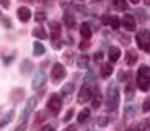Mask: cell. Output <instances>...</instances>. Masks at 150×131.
Listing matches in <instances>:
<instances>
[{
    "instance_id": "obj_1",
    "label": "cell",
    "mask_w": 150,
    "mask_h": 131,
    "mask_svg": "<svg viewBox=\"0 0 150 131\" xmlns=\"http://www.w3.org/2000/svg\"><path fill=\"white\" fill-rule=\"evenodd\" d=\"M119 100H120V94H119V87L114 83H111L108 86L106 91V109L108 111H116L119 106Z\"/></svg>"
},
{
    "instance_id": "obj_2",
    "label": "cell",
    "mask_w": 150,
    "mask_h": 131,
    "mask_svg": "<svg viewBox=\"0 0 150 131\" xmlns=\"http://www.w3.org/2000/svg\"><path fill=\"white\" fill-rule=\"evenodd\" d=\"M136 84L142 92H147L150 89V67L149 66H139L138 70V77H136Z\"/></svg>"
},
{
    "instance_id": "obj_3",
    "label": "cell",
    "mask_w": 150,
    "mask_h": 131,
    "mask_svg": "<svg viewBox=\"0 0 150 131\" xmlns=\"http://www.w3.org/2000/svg\"><path fill=\"white\" fill-rule=\"evenodd\" d=\"M136 44L145 53H150V30H139L136 33Z\"/></svg>"
},
{
    "instance_id": "obj_4",
    "label": "cell",
    "mask_w": 150,
    "mask_h": 131,
    "mask_svg": "<svg viewBox=\"0 0 150 131\" xmlns=\"http://www.w3.org/2000/svg\"><path fill=\"white\" fill-rule=\"evenodd\" d=\"M92 95H94V89H92L91 84L86 81L78 92V103H86L89 100H92Z\"/></svg>"
},
{
    "instance_id": "obj_5",
    "label": "cell",
    "mask_w": 150,
    "mask_h": 131,
    "mask_svg": "<svg viewBox=\"0 0 150 131\" xmlns=\"http://www.w3.org/2000/svg\"><path fill=\"white\" fill-rule=\"evenodd\" d=\"M61 106H63V100H61V97L58 94H52V97L49 98V101H47V108H49V111L52 114H58Z\"/></svg>"
},
{
    "instance_id": "obj_6",
    "label": "cell",
    "mask_w": 150,
    "mask_h": 131,
    "mask_svg": "<svg viewBox=\"0 0 150 131\" xmlns=\"http://www.w3.org/2000/svg\"><path fill=\"white\" fill-rule=\"evenodd\" d=\"M66 77V69L61 63H55L52 66V81L53 83H59L61 80H64Z\"/></svg>"
},
{
    "instance_id": "obj_7",
    "label": "cell",
    "mask_w": 150,
    "mask_h": 131,
    "mask_svg": "<svg viewBox=\"0 0 150 131\" xmlns=\"http://www.w3.org/2000/svg\"><path fill=\"white\" fill-rule=\"evenodd\" d=\"M36 103H38V98L36 97H30L27 100V105H25V108H23V111L21 112V122H25L28 117H30L31 111L35 109V106H36Z\"/></svg>"
},
{
    "instance_id": "obj_8",
    "label": "cell",
    "mask_w": 150,
    "mask_h": 131,
    "mask_svg": "<svg viewBox=\"0 0 150 131\" xmlns=\"http://www.w3.org/2000/svg\"><path fill=\"white\" fill-rule=\"evenodd\" d=\"M47 81V75L44 70H39V72H36V75L33 77V81H31V87L35 89V91H38L39 87H42Z\"/></svg>"
},
{
    "instance_id": "obj_9",
    "label": "cell",
    "mask_w": 150,
    "mask_h": 131,
    "mask_svg": "<svg viewBox=\"0 0 150 131\" xmlns=\"http://www.w3.org/2000/svg\"><path fill=\"white\" fill-rule=\"evenodd\" d=\"M120 25L125 28L127 31H136V20L131 14H125L120 20Z\"/></svg>"
},
{
    "instance_id": "obj_10",
    "label": "cell",
    "mask_w": 150,
    "mask_h": 131,
    "mask_svg": "<svg viewBox=\"0 0 150 131\" xmlns=\"http://www.w3.org/2000/svg\"><path fill=\"white\" fill-rule=\"evenodd\" d=\"M102 20H103V23L110 25L112 30H117V28L120 27V20H119V17H116V16H103Z\"/></svg>"
},
{
    "instance_id": "obj_11",
    "label": "cell",
    "mask_w": 150,
    "mask_h": 131,
    "mask_svg": "<svg viewBox=\"0 0 150 131\" xmlns=\"http://www.w3.org/2000/svg\"><path fill=\"white\" fill-rule=\"evenodd\" d=\"M17 17L21 22H28L31 19V11L27 6H21L17 9Z\"/></svg>"
},
{
    "instance_id": "obj_12",
    "label": "cell",
    "mask_w": 150,
    "mask_h": 131,
    "mask_svg": "<svg viewBox=\"0 0 150 131\" xmlns=\"http://www.w3.org/2000/svg\"><path fill=\"white\" fill-rule=\"evenodd\" d=\"M125 63L127 66H134L136 63H138V53H136V50H127L125 53Z\"/></svg>"
},
{
    "instance_id": "obj_13",
    "label": "cell",
    "mask_w": 150,
    "mask_h": 131,
    "mask_svg": "<svg viewBox=\"0 0 150 131\" xmlns=\"http://www.w3.org/2000/svg\"><path fill=\"white\" fill-rule=\"evenodd\" d=\"M50 30H52V39H53V41L59 39V36H61V25L56 20L50 22Z\"/></svg>"
},
{
    "instance_id": "obj_14",
    "label": "cell",
    "mask_w": 150,
    "mask_h": 131,
    "mask_svg": "<svg viewBox=\"0 0 150 131\" xmlns=\"http://www.w3.org/2000/svg\"><path fill=\"white\" fill-rule=\"evenodd\" d=\"M80 35H81L83 39H91L92 30H91V27H89L88 22H83L81 23V27H80Z\"/></svg>"
},
{
    "instance_id": "obj_15",
    "label": "cell",
    "mask_w": 150,
    "mask_h": 131,
    "mask_svg": "<svg viewBox=\"0 0 150 131\" xmlns=\"http://www.w3.org/2000/svg\"><path fill=\"white\" fill-rule=\"evenodd\" d=\"M111 73H112V64H111V61H110V63H102V67H100L102 78H108Z\"/></svg>"
},
{
    "instance_id": "obj_16",
    "label": "cell",
    "mask_w": 150,
    "mask_h": 131,
    "mask_svg": "<svg viewBox=\"0 0 150 131\" xmlns=\"http://www.w3.org/2000/svg\"><path fill=\"white\" fill-rule=\"evenodd\" d=\"M108 58H110L111 63H116V61L120 58V49H119V47H110V51H108Z\"/></svg>"
},
{
    "instance_id": "obj_17",
    "label": "cell",
    "mask_w": 150,
    "mask_h": 131,
    "mask_svg": "<svg viewBox=\"0 0 150 131\" xmlns=\"http://www.w3.org/2000/svg\"><path fill=\"white\" fill-rule=\"evenodd\" d=\"M63 20H64V25H67L69 28H74L75 25H77V20H75V17H74L72 13H64Z\"/></svg>"
},
{
    "instance_id": "obj_18",
    "label": "cell",
    "mask_w": 150,
    "mask_h": 131,
    "mask_svg": "<svg viewBox=\"0 0 150 131\" xmlns=\"http://www.w3.org/2000/svg\"><path fill=\"white\" fill-rule=\"evenodd\" d=\"M89 117H91V111H89L88 108H84V109L80 111L77 120H78V123H86V122L89 120Z\"/></svg>"
},
{
    "instance_id": "obj_19",
    "label": "cell",
    "mask_w": 150,
    "mask_h": 131,
    "mask_svg": "<svg viewBox=\"0 0 150 131\" xmlns=\"http://www.w3.org/2000/svg\"><path fill=\"white\" fill-rule=\"evenodd\" d=\"M112 6L117 11H127L128 9V3H127V0H112Z\"/></svg>"
},
{
    "instance_id": "obj_20",
    "label": "cell",
    "mask_w": 150,
    "mask_h": 131,
    "mask_svg": "<svg viewBox=\"0 0 150 131\" xmlns=\"http://www.w3.org/2000/svg\"><path fill=\"white\" fill-rule=\"evenodd\" d=\"M44 53H45V47L42 45L39 41H36L35 44H33V55H35V56H41Z\"/></svg>"
},
{
    "instance_id": "obj_21",
    "label": "cell",
    "mask_w": 150,
    "mask_h": 131,
    "mask_svg": "<svg viewBox=\"0 0 150 131\" xmlns=\"http://www.w3.org/2000/svg\"><path fill=\"white\" fill-rule=\"evenodd\" d=\"M13 117H14V109H9V111L6 112V114L3 116V119L0 120V128H3V126H6V125L9 123V122L13 120Z\"/></svg>"
},
{
    "instance_id": "obj_22",
    "label": "cell",
    "mask_w": 150,
    "mask_h": 131,
    "mask_svg": "<svg viewBox=\"0 0 150 131\" xmlns=\"http://www.w3.org/2000/svg\"><path fill=\"white\" fill-rule=\"evenodd\" d=\"M100 106H102V94L98 91H96L92 95V108L94 109H98Z\"/></svg>"
},
{
    "instance_id": "obj_23",
    "label": "cell",
    "mask_w": 150,
    "mask_h": 131,
    "mask_svg": "<svg viewBox=\"0 0 150 131\" xmlns=\"http://www.w3.org/2000/svg\"><path fill=\"white\" fill-rule=\"evenodd\" d=\"M77 64H78V67H80V69H88V67H89V56H88V55L78 56Z\"/></svg>"
},
{
    "instance_id": "obj_24",
    "label": "cell",
    "mask_w": 150,
    "mask_h": 131,
    "mask_svg": "<svg viewBox=\"0 0 150 131\" xmlns=\"http://www.w3.org/2000/svg\"><path fill=\"white\" fill-rule=\"evenodd\" d=\"M31 69H33V63L30 59H23L22 61V66H21V72L22 73H28V72H31Z\"/></svg>"
},
{
    "instance_id": "obj_25",
    "label": "cell",
    "mask_w": 150,
    "mask_h": 131,
    "mask_svg": "<svg viewBox=\"0 0 150 131\" xmlns=\"http://www.w3.org/2000/svg\"><path fill=\"white\" fill-rule=\"evenodd\" d=\"M72 92H74V84H72V83H67V84H64L63 91H61V94H63V97H64V98L70 97V94H72Z\"/></svg>"
},
{
    "instance_id": "obj_26",
    "label": "cell",
    "mask_w": 150,
    "mask_h": 131,
    "mask_svg": "<svg viewBox=\"0 0 150 131\" xmlns=\"http://www.w3.org/2000/svg\"><path fill=\"white\" fill-rule=\"evenodd\" d=\"M136 112H138V106L136 105H127L125 106V116L127 117H133V116H136Z\"/></svg>"
},
{
    "instance_id": "obj_27",
    "label": "cell",
    "mask_w": 150,
    "mask_h": 131,
    "mask_svg": "<svg viewBox=\"0 0 150 131\" xmlns=\"http://www.w3.org/2000/svg\"><path fill=\"white\" fill-rule=\"evenodd\" d=\"M33 36H35V37H39V39H45V37H47V33L44 31V28H42V27H36L35 30H33Z\"/></svg>"
},
{
    "instance_id": "obj_28",
    "label": "cell",
    "mask_w": 150,
    "mask_h": 131,
    "mask_svg": "<svg viewBox=\"0 0 150 131\" xmlns=\"http://www.w3.org/2000/svg\"><path fill=\"white\" fill-rule=\"evenodd\" d=\"M125 94H127V98H133V95H134V89H133V83H131V81H128V84H127Z\"/></svg>"
},
{
    "instance_id": "obj_29",
    "label": "cell",
    "mask_w": 150,
    "mask_h": 131,
    "mask_svg": "<svg viewBox=\"0 0 150 131\" xmlns=\"http://www.w3.org/2000/svg\"><path fill=\"white\" fill-rule=\"evenodd\" d=\"M22 97H23V91H22V89H16V91L13 92V95H11V98H13L14 101L22 100Z\"/></svg>"
},
{
    "instance_id": "obj_30",
    "label": "cell",
    "mask_w": 150,
    "mask_h": 131,
    "mask_svg": "<svg viewBox=\"0 0 150 131\" xmlns=\"http://www.w3.org/2000/svg\"><path fill=\"white\" fill-rule=\"evenodd\" d=\"M136 128H139V130H150V120L149 119H144L138 126H136Z\"/></svg>"
},
{
    "instance_id": "obj_31",
    "label": "cell",
    "mask_w": 150,
    "mask_h": 131,
    "mask_svg": "<svg viewBox=\"0 0 150 131\" xmlns=\"http://www.w3.org/2000/svg\"><path fill=\"white\" fill-rule=\"evenodd\" d=\"M35 19H36V22H44L45 20V13L44 11H38L35 14Z\"/></svg>"
},
{
    "instance_id": "obj_32",
    "label": "cell",
    "mask_w": 150,
    "mask_h": 131,
    "mask_svg": "<svg viewBox=\"0 0 150 131\" xmlns=\"http://www.w3.org/2000/svg\"><path fill=\"white\" fill-rule=\"evenodd\" d=\"M142 111H144V112H149V111H150V97L144 100V103H142Z\"/></svg>"
},
{
    "instance_id": "obj_33",
    "label": "cell",
    "mask_w": 150,
    "mask_h": 131,
    "mask_svg": "<svg viewBox=\"0 0 150 131\" xmlns=\"http://www.w3.org/2000/svg\"><path fill=\"white\" fill-rule=\"evenodd\" d=\"M106 125H108V119H106V117H98L97 126H106Z\"/></svg>"
},
{
    "instance_id": "obj_34",
    "label": "cell",
    "mask_w": 150,
    "mask_h": 131,
    "mask_svg": "<svg viewBox=\"0 0 150 131\" xmlns=\"http://www.w3.org/2000/svg\"><path fill=\"white\" fill-rule=\"evenodd\" d=\"M136 16H138V17H141V20H147V16H145V11H144V9H138V11H136Z\"/></svg>"
},
{
    "instance_id": "obj_35",
    "label": "cell",
    "mask_w": 150,
    "mask_h": 131,
    "mask_svg": "<svg viewBox=\"0 0 150 131\" xmlns=\"http://www.w3.org/2000/svg\"><path fill=\"white\" fill-rule=\"evenodd\" d=\"M72 116H74V109L70 108V109L66 112V116H64V122H69L70 119H72Z\"/></svg>"
},
{
    "instance_id": "obj_36",
    "label": "cell",
    "mask_w": 150,
    "mask_h": 131,
    "mask_svg": "<svg viewBox=\"0 0 150 131\" xmlns=\"http://www.w3.org/2000/svg\"><path fill=\"white\" fill-rule=\"evenodd\" d=\"M44 119H45V112H42V111H41L39 114L36 116V125L39 123V122H42V120H44Z\"/></svg>"
},
{
    "instance_id": "obj_37",
    "label": "cell",
    "mask_w": 150,
    "mask_h": 131,
    "mask_svg": "<svg viewBox=\"0 0 150 131\" xmlns=\"http://www.w3.org/2000/svg\"><path fill=\"white\" fill-rule=\"evenodd\" d=\"M88 41H89V39H86V41H83L81 44H80V49H81V50H86V49H89V45H91V44H89Z\"/></svg>"
},
{
    "instance_id": "obj_38",
    "label": "cell",
    "mask_w": 150,
    "mask_h": 131,
    "mask_svg": "<svg viewBox=\"0 0 150 131\" xmlns=\"http://www.w3.org/2000/svg\"><path fill=\"white\" fill-rule=\"evenodd\" d=\"M53 128H55L53 125H44V126H41V130H42V131H47V130H53Z\"/></svg>"
},
{
    "instance_id": "obj_39",
    "label": "cell",
    "mask_w": 150,
    "mask_h": 131,
    "mask_svg": "<svg viewBox=\"0 0 150 131\" xmlns=\"http://www.w3.org/2000/svg\"><path fill=\"white\" fill-rule=\"evenodd\" d=\"M0 3L3 5V8H9V0H0Z\"/></svg>"
},
{
    "instance_id": "obj_40",
    "label": "cell",
    "mask_w": 150,
    "mask_h": 131,
    "mask_svg": "<svg viewBox=\"0 0 150 131\" xmlns=\"http://www.w3.org/2000/svg\"><path fill=\"white\" fill-rule=\"evenodd\" d=\"M103 58V55H102V51H97L96 53V61H100Z\"/></svg>"
},
{
    "instance_id": "obj_41",
    "label": "cell",
    "mask_w": 150,
    "mask_h": 131,
    "mask_svg": "<svg viewBox=\"0 0 150 131\" xmlns=\"http://www.w3.org/2000/svg\"><path fill=\"white\" fill-rule=\"evenodd\" d=\"M3 23H5V27H8V28L11 27V22H9V20H8L6 17H3Z\"/></svg>"
},
{
    "instance_id": "obj_42",
    "label": "cell",
    "mask_w": 150,
    "mask_h": 131,
    "mask_svg": "<svg viewBox=\"0 0 150 131\" xmlns=\"http://www.w3.org/2000/svg\"><path fill=\"white\" fill-rule=\"evenodd\" d=\"M144 3L147 5V6H150V0H144Z\"/></svg>"
},
{
    "instance_id": "obj_43",
    "label": "cell",
    "mask_w": 150,
    "mask_h": 131,
    "mask_svg": "<svg viewBox=\"0 0 150 131\" xmlns=\"http://www.w3.org/2000/svg\"><path fill=\"white\" fill-rule=\"evenodd\" d=\"M130 2H131V3H134V5H136V3H139V0H130Z\"/></svg>"
},
{
    "instance_id": "obj_44",
    "label": "cell",
    "mask_w": 150,
    "mask_h": 131,
    "mask_svg": "<svg viewBox=\"0 0 150 131\" xmlns=\"http://www.w3.org/2000/svg\"><path fill=\"white\" fill-rule=\"evenodd\" d=\"M94 2H100V0H94Z\"/></svg>"
},
{
    "instance_id": "obj_45",
    "label": "cell",
    "mask_w": 150,
    "mask_h": 131,
    "mask_svg": "<svg viewBox=\"0 0 150 131\" xmlns=\"http://www.w3.org/2000/svg\"><path fill=\"white\" fill-rule=\"evenodd\" d=\"M28 2H35V0H28Z\"/></svg>"
}]
</instances>
